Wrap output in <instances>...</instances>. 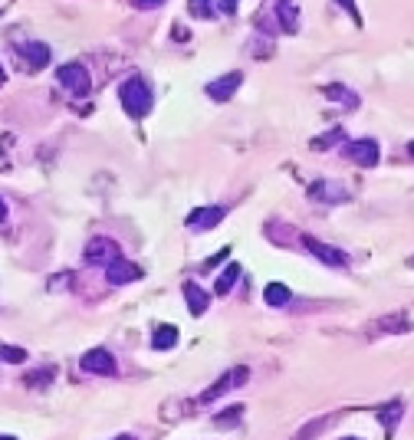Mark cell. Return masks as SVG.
Here are the masks:
<instances>
[{
	"label": "cell",
	"mask_w": 414,
	"mask_h": 440,
	"mask_svg": "<svg viewBox=\"0 0 414 440\" xmlns=\"http://www.w3.org/2000/svg\"><path fill=\"white\" fill-rule=\"evenodd\" d=\"M118 99H122V109L132 115V118H145L151 112V105H155V96H151L148 82L142 79V76H129V79L122 82Z\"/></svg>",
	"instance_id": "obj_1"
},
{
	"label": "cell",
	"mask_w": 414,
	"mask_h": 440,
	"mask_svg": "<svg viewBox=\"0 0 414 440\" xmlns=\"http://www.w3.org/2000/svg\"><path fill=\"white\" fill-rule=\"evenodd\" d=\"M250 381V368L247 365H240V368H231L224 378H217L214 385L207 388V391L198 398V404H211V401H217V398H224L227 391H233V388H240V385H247Z\"/></svg>",
	"instance_id": "obj_2"
},
{
	"label": "cell",
	"mask_w": 414,
	"mask_h": 440,
	"mask_svg": "<svg viewBox=\"0 0 414 440\" xmlns=\"http://www.w3.org/2000/svg\"><path fill=\"white\" fill-rule=\"evenodd\" d=\"M56 79H60V86L69 89L73 96H86V92H89V86H92V79H89V73H86L83 63L60 66V69H56Z\"/></svg>",
	"instance_id": "obj_3"
},
{
	"label": "cell",
	"mask_w": 414,
	"mask_h": 440,
	"mask_svg": "<svg viewBox=\"0 0 414 440\" xmlns=\"http://www.w3.org/2000/svg\"><path fill=\"white\" fill-rule=\"evenodd\" d=\"M346 158L352 164H359V168H375L381 158V148L375 138H355V142L346 145Z\"/></svg>",
	"instance_id": "obj_4"
},
{
	"label": "cell",
	"mask_w": 414,
	"mask_h": 440,
	"mask_svg": "<svg viewBox=\"0 0 414 440\" xmlns=\"http://www.w3.org/2000/svg\"><path fill=\"white\" fill-rule=\"evenodd\" d=\"M299 240L306 244V250L313 253L315 260H322V263H326V266H348V253H346V250H342V246L322 244V240H315V237H309V233H302Z\"/></svg>",
	"instance_id": "obj_5"
},
{
	"label": "cell",
	"mask_w": 414,
	"mask_h": 440,
	"mask_svg": "<svg viewBox=\"0 0 414 440\" xmlns=\"http://www.w3.org/2000/svg\"><path fill=\"white\" fill-rule=\"evenodd\" d=\"M122 253H118V244L109 240V237H92L89 246H86V263H96V266H109L116 263Z\"/></svg>",
	"instance_id": "obj_6"
},
{
	"label": "cell",
	"mask_w": 414,
	"mask_h": 440,
	"mask_svg": "<svg viewBox=\"0 0 414 440\" xmlns=\"http://www.w3.org/2000/svg\"><path fill=\"white\" fill-rule=\"evenodd\" d=\"M79 368L83 372H92V375H116L118 365L112 359V352L109 348H92V352H86L83 359H79Z\"/></svg>",
	"instance_id": "obj_7"
},
{
	"label": "cell",
	"mask_w": 414,
	"mask_h": 440,
	"mask_svg": "<svg viewBox=\"0 0 414 440\" xmlns=\"http://www.w3.org/2000/svg\"><path fill=\"white\" fill-rule=\"evenodd\" d=\"M309 197L322 200V204H342V200H348V187L342 181H313L309 184Z\"/></svg>",
	"instance_id": "obj_8"
},
{
	"label": "cell",
	"mask_w": 414,
	"mask_h": 440,
	"mask_svg": "<svg viewBox=\"0 0 414 440\" xmlns=\"http://www.w3.org/2000/svg\"><path fill=\"white\" fill-rule=\"evenodd\" d=\"M105 279L112 283V286H125V283H138L142 279V266L138 263H129L118 257L116 263H109L105 266Z\"/></svg>",
	"instance_id": "obj_9"
},
{
	"label": "cell",
	"mask_w": 414,
	"mask_h": 440,
	"mask_svg": "<svg viewBox=\"0 0 414 440\" xmlns=\"http://www.w3.org/2000/svg\"><path fill=\"white\" fill-rule=\"evenodd\" d=\"M240 86H244V73H227V76H220V79L207 82V99H214V102H227Z\"/></svg>",
	"instance_id": "obj_10"
},
{
	"label": "cell",
	"mask_w": 414,
	"mask_h": 440,
	"mask_svg": "<svg viewBox=\"0 0 414 440\" xmlns=\"http://www.w3.org/2000/svg\"><path fill=\"white\" fill-rule=\"evenodd\" d=\"M224 207H198V211H191L187 213V227L191 230H214L220 220H224Z\"/></svg>",
	"instance_id": "obj_11"
},
{
	"label": "cell",
	"mask_w": 414,
	"mask_h": 440,
	"mask_svg": "<svg viewBox=\"0 0 414 440\" xmlns=\"http://www.w3.org/2000/svg\"><path fill=\"white\" fill-rule=\"evenodd\" d=\"M276 20L283 33H299V3L296 0H276Z\"/></svg>",
	"instance_id": "obj_12"
},
{
	"label": "cell",
	"mask_w": 414,
	"mask_h": 440,
	"mask_svg": "<svg viewBox=\"0 0 414 440\" xmlns=\"http://www.w3.org/2000/svg\"><path fill=\"white\" fill-rule=\"evenodd\" d=\"M184 299H187V312L191 315H204L207 312V306H211V293H204L198 283H184Z\"/></svg>",
	"instance_id": "obj_13"
},
{
	"label": "cell",
	"mask_w": 414,
	"mask_h": 440,
	"mask_svg": "<svg viewBox=\"0 0 414 440\" xmlns=\"http://www.w3.org/2000/svg\"><path fill=\"white\" fill-rule=\"evenodd\" d=\"M411 328H414V322L408 319V315H385V319H378V322H375V328H372V332H375V335H378V332H385V335H395V332H411Z\"/></svg>",
	"instance_id": "obj_14"
},
{
	"label": "cell",
	"mask_w": 414,
	"mask_h": 440,
	"mask_svg": "<svg viewBox=\"0 0 414 440\" xmlns=\"http://www.w3.org/2000/svg\"><path fill=\"white\" fill-rule=\"evenodd\" d=\"M178 345V328L174 326H158L155 332H151V348L155 352H168V348H174Z\"/></svg>",
	"instance_id": "obj_15"
},
{
	"label": "cell",
	"mask_w": 414,
	"mask_h": 440,
	"mask_svg": "<svg viewBox=\"0 0 414 440\" xmlns=\"http://www.w3.org/2000/svg\"><path fill=\"white\" fill-rule=\"evenodd\" d=\"M404 417V404L401 401H391V404H385V408H378V421H381V427L388 430V437L395 434V427H398V421Z\"/></svg>",
	"instance_id": "obj_16"
},
{
	"label": "cell",
	"mask_w": 414,
	"mask_h": 440,
	"mask_svg": "<svg viewBox=\"0 0 414 440\" xmlns=\"http://www.w3.org/2000/svg\"><path fill=\"white\" fill-rule=\"evenodd\" d=\"M23 56H27V63L34 66V69H43V66L50 63V47H47V43H36V40H30V43L23 47Z\"/></svg>",
	"instance_id": "obj_17"
},
{
	"label": "cell",
	"mask_w": 414,
	"mask_h": 440,
	"mask_svg": "<svg viewBox=\"0 0 414 440\" xmlns=\"http://www.w3.org/2000/svg\"><path fill=\"white\" fill-rule=\"evenodd\" d=\"M322 92H326V99H332V102H342L346 109H359V96H355L352 89H346V86H339V82L326 86Z\"/></svg>",
	"instance_id": "obj_18"
},
{
	"label": "cell",
	"mask_w": 414,
	"mask_h": 440,
	"mask_svg": "<svg viewBox=\"0 0 414 440\" xmlns=\"http://www.w3.org/2000/svg\"><path fill=\"white\" fill-rule=\"evenodd\" d=\"M194 408H198V401H168V404H161V417L165 421H181L184 414H194Z\"/></svg>",
	"instance_id": "obj_19"
},
{
	"label": "cell",
	"mask_w": 414,
	"mask_h": 440,
	"mask_svg": "<svg viewBox=\"0 0 414 440\" xmlns=\"http://www.w3.org/2000/svg\"><path fill=\"white\" fill-rule=\"evenodd\" d=\"M240 279V263H231L220 276H217V283H214V296H227L233 289V283Z\"/></svg>",
	"instance_id": "obj_20"
},
{
	"label": "cell",
	"mask_w": 414,
	"mask_h": 440,
	"mask_svg": "<svg viewBox=\"0 0 414 440\" xmlns=\"http://www.w3.org/2000/svg\"><path fill=\"white\" fill-rule=\"evenodd\" d=\"M263 299L270 302V306H286L289 299H293V293H289V286H283V283H266V289H263Z\"/></svg>",
	"instance_id": "obj_21"
},
{
	"label": "cell",
	"mask_w": 414,
	"mask_h": 440,
	"mask_svg": "<svg viewBox=\"0 0 414 440\" xmlns=\"http://www.w3.org/2000/svg\"><path fill=\"white\" fill-rule=\"evenodd\" d=\"M339 138H346V131H342V129H332V131H326V135H319V138L313 142V148H315V151H329V148L335 145Z\"/></svg>",
	"instance_id": "obj_22"
},
{
	"label": "cell",
	"mask_w": 414,
	"mask_h": 440,
	"mask_svg": "<svg viewBox=\"0 0 414 440\" xmlns=\"http://www.w3.org/2000/svg\"><path fill=\"white\" fill-rule=\"evenodd\" d=\"M0 359L10 361V365H23V361H27V352H23L20 345H3V348H0Z\"/></svg>",
	"instance_id": "obj_23"
},
{
	"label": "cell",
	"mask_w": 414,
	"mask_h": 440,
	"mask_svg": "<svg viewBox=\"0 0 414 440\" xmlns=\"http://www.w3.org/2000/svg\"><path fill=\"white\" fill-rule=\"evenodd\" d=\"M244 417V404H237V408H231V411H224V414H214V424L217 427H231L233 421H240Z\"/></svg>",
	"instance_id": "obj_24"
},
{
	"label": "cell",
	"mask_w": 414,
	"mask_h": 440,
	"mask_svg": "<svg viewBox=\"0 0 414 440\" xmlns=\"http://www.w3.org/2000/svg\"><path fill=\"white\" fill-rule=\"evenodd\" d=\"M211 0H187V14L191 16H198V20H207L211 16Z\"/></svg>",
	"instance_id": "obj_25"
},
{
	"label": "cell",
	"mask_w": 414,
	"mask_h": 440,
	"mask_svg": "<svg viewBox=\"0 0 414 440\" xmlns=\"http://www.w3.org/2000/svg\"><path fill=\"white\" fill-rule=\"evenodd\" d=\"M332 421H335V417H319V421H313V424H306V427H302V434H299L296 440H309V437L315 434V430H322V427L332 424Z\"/></svg>",
	"instance_id": "obj_26"
},
{
	"label": "cell",
	"mask_w": 414,
	"mask_h": 440,
	"mask_svg": "<svg viewBox=\"0 0 414 440\" xmlns=\"http://www.w3.org/2000/svg\"><path fill=\"white\" fill-rule=\"evenodd\" d=\"M335 3H339V7H346L348 14H352V20H355V23L362 27V14H359V7H355V0H335Z\"/></svg>",
	"instance_id": "obj_27"
},
{
	"label": "cell",
	"mask_w": 414,
	"mask_h": 440,
	"mask_svg": "<svg viewBox=\"0 0 414 440\" xmlns=\"http://www.w3.org/2000/svg\"><path fill=\"white\" fill-rule=\"evenodd\" d=\"M165 0H132V7L135 10H158Z\"/></svg>",
	"instance_id": "obj_28"
},
{
	"label": "cell",
	"mask_w": 414,
	"mask_h": 440,
	"mask_svg": "<svg viewBox=\"0 0 414 440\" xmlns=\"http://www.w3.org/2000/svg\"><path fill=\"white\" fill-rule=\"evenodd\" d=\"M47 378H50V372H34V375H27V385H47Z\"/></svg>",
	"instance_id": "obj_29"
},
{
	"label": "cell",
	"mask_w": 414,
	"mask_h": 440,
	"mask_svg": "<svg viewBox=\"0 0 414 440\" xmlns=\"http://www.w3.org/2000/svg\"><path fill=\"white\" fill-rule=\"evenodd\" d=\"M233 3L237 0H224V14H233Z\"/></svg>",
	"instance_id": "obj_30"
},
{
	"label": "cell",
	"mask_w": 414,
	"mask_h": 440,
	"mask_svg": "<svg viewBox=\"0 0 414 440\" xmlns=\"http://www.w3.org/2000/svg\"><path fill=\"white\" fill-rule=\"evenodd\" d=\"M3 220H7V204L0 200V224H3Z\"/></svg>",
	"instance_id": "obj_31"
},
{
	"label": "cell",
	"mask_w": 414,
	"mask_h": 440,
	"mask_svg": "<svg viewBox=\"0 0 414 440\" xmlns=\"http://www.w3.org/2000/svg\"><path fill=\"white\" fill-rule=\"evenodd\" d=\"M116 440H135V437H132V434H118Z\"/></svg>",
	"instance_id": "obj_32"
},
{
	"label": "cell",
	"mask_w": 414,
	"mask_h": 440,
	"mask_svg": "<svg viewBox=\"0 0 414 440\" xmlns=\"http://www.w3.org/2000/svg\"><path fill=\"white\" fill-rule=\"evenodd\" d=\"M0 86H3V66H0Z\"/></svg>",
	"instance_id": "obj_33"
},
{
	"label": "cell",
	"mask_w": 414,
	"mask_h": 440,
	"mask_svg": "<svg viewBox=\"0 0 414 440\" xmlns=\"http://www.w3.org/2000/svg\"><path fill=\"white\" fill-rule=\"evenodd\" d=\"M408 151H411V155H414V142H411V145H408Z\"/></svg>",
	"instance_id": "obj_34"
},
{
	"label": "cell",
	"mask_w": 414,
	"mask_h": 440,
	"mask_svg": "<svg viewBox=\"0 0 414 440\" xmlns=\"http://www.w3.org/2000/svg\"><path fill=\"white\" fill-rule=\"evenodd\" d=\"M0 440H17V437H0Z\"/></svg>",
	"instance_id": "obj_35"
},
{
	"label": "cell",
	"mask_w": 414,
	"mask_h": 440,
	"mask_svg": "<svg viewBox=\"0 0 414 440\" xmlns=\"http://www.w3.org/2000/svg\"><path fill=\"white\" fill-rule=\"evenodd\" d=\"M342 440H359V437H342Z\"/></svg>",
	"instance_id": "obj_36"
}]
</instances>
